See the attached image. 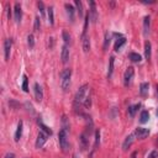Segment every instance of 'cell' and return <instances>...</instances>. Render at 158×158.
<instances>
[{"label":"cell","mask_w":158,"mask_h":158,"mask_svg":"<svg viewBox=\"0 0 158 158\" xmlns=\"http://www.w3.org/2000/svg\"><path fill=\"white\" fill-rule=\"evenodd\" d=\"M71 77H72V71L69 68H65V69L62 71V73H61V87L64 91L68 90V88L71 85Z\"/></svg>","instance_id":"obj_1"},{"label":"cell","mask_w":158,"mask_h":158,"mask_svg":"<svg viewBox=\"0 0 158 158\" xmlns=\"http://www.w3.org/2000/svg\"><path fill=\"white\" fill-rule=\"evenodd\" d=\"M88 88H89V87H88L87 84H84V85H82L81 88L78 89L77 94H75V98H74V108H75V109H78V108L82 105V103L84 101V98H85V94H87Z\"/></svg>","instance_id":"obj_2"},{"label":"cell","mask_w":158,"mask_h":158,"mask_svg":"<svg viewBox=\"0 0 158 158\" xmlns=\"http://www.w3.org/2000/svg\"><path fill=\"white\" fill-rule=\"evenodd\" d=\"M58 140H59V146L63 152H67L69 148V142H68V131L62 128L58 134Z\"/></svg>","instance_id":"obj_3"},{"label":"cell","mask_w":158,"mask_h":158,"mask_svg":"<svg viewBox=\"0 0 158 158\" xmlns=\"http://www.w3.org/2000/svg\"><path fill=\"white\" fill-rule=\"evenodd\" d=\"M134 75H135V69H134V67H128V68L126 69L125 74H124V83H125L126 87H128V85L131 84Z\"/></svg>","instance_id":"obj_4"},{"label":"cell","mask_w":158,"mask_h":158,"mask_svg":"<svg viewBox=\"0 0 158 158\" xmlns=\"http://www.w3.org/2000/svg\"><path fill=\"white\" fill-rule=\"evenodd\" d=\"M47 134H45L43 131H40L38 135H37V140H36V147L37 148H42L43 147V144L46 143L47 141Z\"/></svg>","instance_id":"obj_5"},{"label":"cell","mask_w":158,"mask_h":158,"mask_svg":"<svg viewBox=\"0 0 158 158\" xmlns=\"http://www.w3.org/2000/svg\"><path fill=\"white\" fill-rule=\"evenodd\" d=\"M135 136L140 140H143V138H146L148 135H150V128H144V127H137L135 130Z\"/></svg>","instance_id":"obj_6"},{"label":"cell","mask_w":158,"mask_h":158,"mask_svg":"<svg viewBox=\"0 0 158 158\" xmlns=\"http://www.w3.org/2000/svg\"><path fill=\"white\" fill-rule=\"evenodd\" d=\"M89 5H90V11L88 12L89 14V19L90 21L95 24L96 20H98V15H96V9H95V3L94 2H89Z\"/></svg>","instance_id":"obj_7"},{"label":"cell","mask_w":158,"mask_h":158,"mask_svg":"<svg viewBox=\"0 0 158 158\" xmlns=\"http://www.w3.org/2000/svg\"><path fill=\"white\" fill-rule=\"evenodd\" d=\"M35 99L37 101H41L43 99V91H42V88L38 83H35Z\"/></svg>","instance_id":"obj_8"},{"label":"cell","mask_w":158,"mask_h":158,"mask_svg":"<svg viewBox=\"0 0 158 158\" xmlns=\"http://www.w3.org/2000/svg\"><path fill=\"white\" fill-rule=\"evenodd\" d=\"M82 47H83V51L85 53H88L89 49H90V42H89V37L87 36L85 32H83L82 35Z\"/></svg>","instance_id":"obj_9"},{"label":"cell","mask_w":158,"mask_h":158,"mask_svg":"<svg viewBox=\"0 0 158 158\" xmlns=\"http://www.w3.org/2000/svg\"><path fill=\"white\" fill-rule=\"evenodd\" d=\"M14 16H15V22L16 24H20L21 21V17H22V10H21V6L19 3L15 4V8H14Z\"/></svg>","instance_id":"obj_10"},{"label":"cell","mask_w":158,"mask_h":158,"mask_svg":"<svg viewBox=\"0 0 158 158\" xmlns=\"http://www.w3.org/2000/svg\"><path fill=\"white\" fill-rule=\"evenodd\" d=\"M61 59L63 63H67L68 59H69V49H68V46L64 45L62 47V53H61Z\"/></svg>","instance_id":"obj_11"},{"label":"cell","mask_w":158,"mask_h":158,"mask_svg":"<svg viewBox=\"0 0 158 158\" xmlns=\"http://www.w3.org/2000/svg\"><path fill=\"white\" fill-rule=\"evenodd\" d=\"M135 137H136L135 134H131V135H128V136L125 138V142H124V144H122V150H124V151H126L127 148H130V146L132 144Z\"/></svg>","instance_id":"obj_12"},{"label":"cell","mask_w":158,"mask_h":158,"mask_svg":"<svg viewBox=\"0 0 158 158\" xmlns=\"http://www.w3.org/2000/svg\"><path fill=\"white\" fill-rule=\"evenodd\" d=\"M10 49H11V40H5L4 41V52H5V59L10 58Z\"/></svg>","instance_id":"obj_13"},{"label":"cell","mask_w":158,"mask_h":158,"mask_svg":"<svg viewBox=\"0 0 158 158\" xmlns=\"http://www.w3.org/2000/svg\"><path fill=\"white\" fill-rule=\"evenodd\" d=\"M151 42L150 41H146V43H144V57H146L147 61L151 59V55H152V49H151Z\"/></svg>","instance_id":"obj_14"},{"label":"cell","mask_w":158,"mask_h":158,"mask_svg":"<svg viewBox=\"0 0 158 158\" xmlns=\"http://www.w3.org/2000/svg\"><path fill=\"white\" fill-rule=\"evenodd\" d=\"M150 26H151V19H150V16H144V19H143V32H144V35H148V32H150Z\"/></svg>","instance_id":"obj_15"},{"label":"cell","mask_w":158,"mask_h":158,"mask_svg":"<svg viewBox=\"0 0 158 158\" xmlns=\"http://www.w3.org/2000/svg\"><path fill=\"white\" fill-rule=\"evenodd\" d=\"M148 89H150L148 83H142V84L140 85V94H141V96L146 98V96L148 95Z\"/></svg>","instance_id":"obj_16"},{"label":"cell","mask_w":158,"mask_h":158,"mask_svg":"<svg viewBox=\"0 0 158 158\" xmlns=\"http://www.w3.org/2000/svg\"><path fill=\"white\" fill-rule=\"evenodd\" d=\"M65 10H67V14H68L71 22H73L74 21V8L71 4H65Z\"/></svg>","instance_id":"obj_17"},{"label":"cell","mask_w":158,"mask_h":158,"mask_svg":"<svg viewBox=\"0 0 158 158\" xmlns=\"http://www.w3.org/2000/svg\"><path fill=\"white\" fill-rule=\"evenodd\" d=\"M125 43H126V38H125V37H120V38H118L117 41L115 42V47H114V49H115L116 52H118Z\"/></svg>","instance_id":"obj_18"},{"label":"cell","mask_w":158,"mask_h":158,"mask_svg":"<svg viewBox=\"0 0 158 158\" xmlns=\"http://www.w3.org/2000/svg\"><path fill=\"white\" fill-rule=\"evenodd\" d=\"M114 63H115V58L110 57L109 59V67H108V78H111L112 72H114Z\"/></svg>","instance_id":"obj_19"},{"label":"cell","mask_w":158,"mask_h":158,"mask_svg":"<svg viewBox=\"0 0 158 158\" xmlns=\"http://www.w3.org/2000/svg\"><path fill=\"white\" fill-rule=\"evenodd\" d=\"M22 136V121H20L17 124V130H16V132H15V141L17 142Z\"/></svg>","instance_id":"obj_20"},{"label":"cell","mask_w":158,"mask_h":158,"mask_svg":"<svg viewBox=\"0 0 158 158\" xmlns=\"http://www.w3.org/2000/svg\"><path fill=\"white\" fill-rule=\"evenodd\" d=\"M148 120H150V114H148V111H146V110H143V111L141 112L140 122H141V124H146V122H147Z\"/></svg>","instance_id":"obj_21"},{"label":"cell","mask_w":158,"mask_h":158,"mask_svg":"<svg viewBox=\"0 0 158 158\" xmlns=\"http://www.w3.org/2000/svg\"><path fill=\"white\" fill-rule=\"evenodd\" d=\"M138 108H140V104H137V105H132V106H128V110H127L128 116H130V117H134Z\"/></svg>","instance_id":"obj_22"},{"label":"cell","mask_w":158,"mask_h":158,"mask_svg":"<svg viewBox=\"0 0 158 158\" xmlns=\"http://www.w3.org/2000/svg\"><path fill=\"white\" fill-rule=\"evenodd\" d=\"M48 22H49V25H53V24H55V15H53V6H49V8H48Z\"/></svg>","instance_id":"obj_23"},{"label":"cell","mask_w":158,"mask_h":158,"mask_svg":"<svg viewBox=\"0 0 158 158\" xmlns=\"http://www.w3.org/2000/svg\"><path fill=\"white\" fill-rule=\"evenodd\" d=\"M74 4H75V6H77V11H78L79 16L83 17V4H82V2H79V0H75Z\"/></svg>","instance_id":"obj_24"},{"label":"cell","mask_w":158,"mask_h":158,"mask_svg":"<svg viewBox=\"0 0 158 158\" xmlns=\"http://www.w3.org/2000/svg\"><path fill=\"white\" fill-rule=\"evenodd\" d=\"M81 143H82V150L84 151L88 147V138H87V134H82L81 136Z\"/></svg>","instance_id":"obj_25"},{"label":"cell","mask_w":158,"mask_h":158,"mask_svg":"<svg viewBox=\"0 0 158 158\" xmlns=\"http://www.w3.org/2000/svg\"><path fill=\"white\" fill-rule=\"evenodd\" d=\"M130 59L132 61V62H135V63H140L141 62V56L138 55V53H135V52H132V53H130Z\"/></svg>","instance_id":"obj_26"},{"label":"cell","mask_w":158,"mask_h":158,"mask_svg":"<svg viewBox=\"0 0 158 158\" xmlns=\"http://www.w3.org/2000/svg\"><path fill=\"white\" fill-rule=\"evenodd\" d=\"M38 125L41 126V128H42V131H43L45 134H47V135H52V130H51V128H48V127H47V126H46V125H45L41 120H38Z\"/></svg>","instance_id":"obj_27"},{"label":"cell","mask_w":158,"mask_h":158,"mask_svg":"<svg viewBox=\"0 0 158 158\" xmlns=\"http://www.w3.org/2000/svg\"><path fill=\"white\" fill-rule=\"evenodd\" d=\"M62 37H63V40H64V42H65V45L68 46V43H71V35L65 31V30H63L62 31Z\"/></svg>","instance_id":"obj_28"},{"label":"cell","mask_w":158,"mask_h":158,"mask_svg":"<svg viewBox=\"0 0 158 158\" xmlns=\"http://www.w3.org/2000/svg\"><path fill=\"white\" fill-rule=\"evenodd\" d=\"M110 40H111V36L109 32H105V40H104V49H106L110 45Z\"/></svg>","instance_id":"obj_29"},{"label":"cell","mask_w":158,"mask_h":158,"mask_svg":"<svg viewBox=\"0 0 158 158\" xmlns=\"http://www.w3.org/2000/svg\"><path fill=\"white\" fill-rule=\"evenodd\" d=\"M22 89H24V91H26V93H27V91H29V79H27V77H26V75H24Z\"/></svg>","instance_id":"obj_30"},{"label":"cell","mask_w":158,"mask_h":158,"mask_svg":"<svg viewBox=\"0 0 158 158\" xmlns=\"http://www.w3.org/2000/svg\"><path fill=\"white\" fill-rule=\"evenodd\" d=\"M27 43H29V47H30V48H33V46H35L33 35H29V36H27Z\"/></svg>","instance_id":"obj_31"},{"label":"cell","mask_w":158,"mask_h":158,"mask_svg":"<svg viewBox=\"0 0 158 158\" xmlns=\"http://www.w3.org/2000/svg\"><path fill=\"white\" fill-rule=\"evenodd\" d=\"M40 26H41V22H40V17L37 16L35 19V26H33V30L35 31H40Z\"/></svg>","instance_id":"obj_32"},{"label":"cell","mask_w":158,"mask_h":158,"mask_svg":"<svg viewBox=\"0 0 158 158\" xmlns=\"http://www.w3.org/2000/svg\"><path fill=\"white\" fill-rule=\"evenodd\" d=\"M84 106H85L87 109H89V108L91 106V96H90V95L85 98V103H84Z\"/></svg>","instance_id":"obj_33"},{"label":"cell","mask_w":158,"mask_h":158,"mask_svg":"<svg viewBox=\"0 0 158 158\" xmlns=\"http://www.w3.org/2000/svg\"><path fill=\"white\" fill-rule=\"evenodd\" d=\"M99 143H100V131L96 130V131H95V147L98 146Z\"/></svg>","instance_id":"obj_34"},{"label":"cell","mask_w":158,"mask_h":158,"mask_svg":"<svg viewBox=\"0 0 158 158\" xmlns=\"http://www.w3.org/2000/svg\"><path fill=\"white\" fill-rule=\"evenodd\" d=\"M37 6H38V9H40V12H41V15L43 16V15H45V10H43L45 6H43V3H42V2H38V3H37Z\"/></svg>","instance_id":"obj_35"},{"label":"cell","mask_w":158,"mask_h":158,"mask_svg":"<svg viewBox=\"0 0 158 158\" xmlns=\"http://www.w3.org/2000/svg\"><path fill=\"white\" fill-rule=\"evenodd\" d=\"M148 158H158V152L157 151H152L151 154L148 156Z\"/></svg>","instance_id":"obj_36"},{"label":"cell","mask_w":158,"mask_h":158,"mask_svg":"<svg viewBox=\"0 0 158 158\" xmlns=\"http://www.w3.org/2000/svg\"><path fill=\"white\" fill-rule=\"evenodd\" d=\"M4 158H15V154H14V153H8Z\"/></svg>","instance_id":"obj_37"},{"label":"cell","mask_w":158,"mask_h":158,"mask_svg":"<svg viewBox=\"0 0 158 158\" xmlns=\"http://www.w3.org/2000/svg\"><path fill=\"white\" fill-rule=\"evenodd\" d=\"M130 158H137V152H132V154H131Z\"/></svg>","instance_id":"obj_38"},{"label":"cell","mask_w":158,"mask_h":158,"mask_svg":"<svg viewBox=\"0 0 158 158\" xmlns=\"http://www.w3.org/2000/svg\"><path fill=\"white\" fill-rule=\"evenodd\" d=\"M156 89H157V99H158V84L156 85Z\"/></svg>","instance_id":"obj_39"},{"label":"cell","mask_w":158,"mask_h":158,"mask_svg":"<svg viewBox=\"0 0 158 158\" xmlns=\"http://www.w3.org/2000/svg\"><path fill=\"white\" fill-rule=\"evenodd\" d=\"M73 158H75V156H73Z\"/></svg>","instance_id":"obj_40"}]
</instances>
